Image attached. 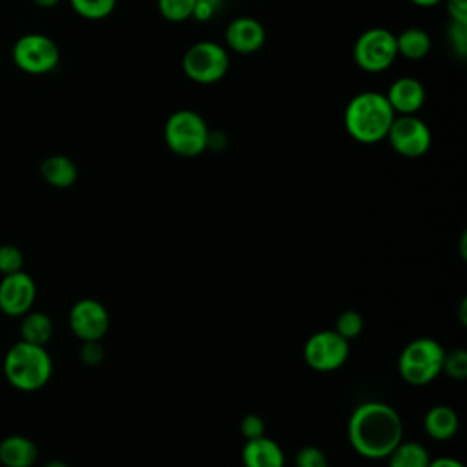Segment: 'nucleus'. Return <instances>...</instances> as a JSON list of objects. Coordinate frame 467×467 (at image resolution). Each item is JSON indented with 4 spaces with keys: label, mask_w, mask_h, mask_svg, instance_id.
<instances>
[{
    "label": "nucleus",
    "mask_w": 467,
    "mask_h": 467,
    "mask_svg": "<svg viewBox=\"0 0 467 467\" xmlns=\"http://www.w3.org/2000/svg\"><path fill=\"white\" fill-rule=\"evenodd\" d=\"M13 60L18 69L29 75H44L58 66L60 49L47 35L27 33L15 42Z\"/></svg>",
    "instance_id": "6e6552de"
},
{
    "label": "nucleus",
    "mask_w": 467,
    "mask_h": 467,
    "mask_svg": "<svg viewBox=\"0 0 467 467\" xmlns=\"http://www.w3.org/2000/svg\"><path fill=\"white\" fill-rule=\"evenodd\" d=\"M239 427H241V434L244 440H254V438H259L265 434L266 423L259 414H246L241 420Z\"/></svg>",
    "instance_id": "c756f323"
},
{
    "label": "nucleus",
    "mask_w": 467,
    "mask_h": 467,
    "mask_svg": "<svg viewBox=\"0 0 467 467\" xmlns=\"http://www.w3.org/2000/svg\"><path fill=\"white\" fill-rule=\"evenodd\" d=\"M53 321L46 312L40 310H29L22 316L20 323V336L22 341L46 347L47 341L53 337Z\"/></svg>",
    "instance_id": "6ab92c4d"
},
{
    "label": "nucleus",
    "mask_w": 467,
    "mask_h": 467,
    "mask_svg": "<svg viewBox=\"0 0 467 467\" xmlns=\"http://www.w3.org/2000/svg\"><path fill=\"white\" fill-rule=\"evenodd\" d=\"M38 460V447L22 434H11L0 441V463L4 467H33Z\"/></svg>",
    "instance_id": "dca6fc26"
},
{
    "label": "nucleus",
    "mask_w": 467,
    "mask_h": 467,
    "mask_svg": "<svg viewBox=\"0 0 467 467\" xmlns=\"http://www.w3.org/2000/svg\"><path fill=\"white\" fill-rule=\"evenodd\" d=\"M42 179L53 188H69L78 177L77 164L66 155L46 157L40 164Z\"/></svg>",
    "instance_id": "a211bd4d"
},
{
    "label": "nucleus",
    "mask_w": 467,
    "mask_h": 467,
    "mask_svg": "<svg viewBox=\"0 0 467 467\" xmlns=\"http://www.w3.org/2000/svg\"><path fill=\"white\" fill-rule=\"evenodd\" d=\"M241 462L244 467H285V452L281 445L266 434L246 440L241 451Z\"/></svg>",
    "instance_id": "2eb2a0df"
},
{
    "label": "nucleus",
    "mask_w": 467,
    "mask_h": 467,
    "mask_svg": "<svg viewBox=\"0 0 467 467\" xmlns=\"http://www.w3.org/2000/svg\"><path fill=\"white\" fill-rule=\"evenodd\" d=\"M410 2L414 5H418V7H434V5H438L443 0H410Z\"/></svg>",
    "instance_id": "72a5a7b5"
},
{
    "label": "nucleus",
    "mask_w": 467,
    "mask_h": 467,
    "mask_svg": "<svg viewBox=\"0 0 467 467\" xmlns=\"http://www.w3.org/2000/svg\"><path fill=\"white\" fill-rule=\"evenodd\" d=\"M294 463L296 467H328L325 452L316 445L301 447L296 454Z\"/></svg>",
    "instance_id": "bb28decb"
},
{
    "label": "nucleus",
    "mask_w": 467,
    "mask_h": 467,
    "mask_svg": "<svg viewBox=\"0 0 467 467\" xmlns=\"http://www.w3.org/2000/svg\"><path fill=\"white\" fill-rule=\"evenodd\" d=\"M445 348L434 337H416L409 341L398 358L401 379L414 387H423L441 374Z\"/></svg>",
    "instance_id": "20e7f679"
},
{
    "label": "nucleus",
    "mask_w": 467,
    "mask_h": 467,
    "mask_svg": "<svg viewBox=\"0 0 467 467\" xmlns=\"http://www.w3.org/2000/svg\"><path fill=\"white\" fill-rule=\"evenodd\" d=\"M383 95L396 115H416L425 104V88L414 77L396 78Z\"/></svg>",
    "instance_id": "4468645a"
},
{
    "label": "nucleus",
    "mask_w": 467,
    "mask_h": 467,
    "mask_svg": "<svg viewBox=\"0 0 467 467\" xmlns=\"http://www.w3.org/2000/svg\"><path fill=\"white\" fill-rule=\"evenodd\" d=\"M44 467H69V465L64 463L62 460H51V462H47Z\"/></svg>",
    "instance_id": "c9c22d12"
},
{
    "label": "nucleus",
    "mask_w": 467,
    "mask_h": 467,
    "mask_svg": "<svg viewBox=\"0 0 467 467\" xmlns=\"http://www.w3.org/2000/svg\"><path fill=\"white\" fill-rule=\"evenodd\" d=\"M447 38H449V44L452 46V51L460 58H465V55H467V24L451 22L449 29H447Z\"/></svg>",
    "instance_id": "cd10ccee"
},
{
    "label": "nucleus",
    "mask_w": 467,
    "mask_h": 467,
    "mask_svg": "<svg viewBox=\"0 0 467 467\" xmlns=\"http://www.w3.org/2000/svg\"><path fill=\"white\" fill-rule=\"evenodd\" d=\"M451 22L467 24V0H445Z\"/></svg>",
    "instance_id": "2f4dec72"
},
{
    "label": "nucleus",
    "mask_w": 467,
    "mask_h": 467,
    "mask_svg": "<svg viewBox=\"0 0 467 467\" xmlns=\"http://www.w3.org/2000/svg\"><path fill=\"white\" fill-rule=\"evenodd\" d=\"M195 0H157L159 13L170 22H184L192 18Z\"/></svg>",
    "instance_id": "5701e85b"
},
{
    "label": "nucleus",
    "mask_w": 467,
    "mask_h": 467,
    "mask_svg": "<svg viewBox=\"0 0 467 467\" xmlns=\"http://www.w3.org/2000/svg\"><path fill=\"white\" fill-rule=\"evenodd\" d=\"M396 113L383 93L363 91L354 95L343 113L347 133L361 144H376L387 137Z\"/></svg>",
    "instance_id": "f03ea898"
},
{
    "label": "nucleus",
    "mask_w": 467,
    "mask_h": 467,
    "mask_svg": "<svg viewBox=\"0 0 467 467\" xmlns=\"http://www.w3.org/2000/svg\"><path fill=\"white\" fill-rule=\"evenodd\" d=\"M350 354V343L334 328L314 332L303 347L305 363L317 372L337 370Z\"/></svg>",
    "instance_id": "1a4fd4ad"
},
{
    "label": "nucleus",
    "mask_w": 467,
    "mask_h": 467,
    "mask_svg": "<svg viewBox=\"0 0 467 467\" xmlns=\"http://www.w3.org/2000/svg\"><path fill=\"white\" fill-rule=\"evenodd\" d=\"M24 266V254L15 244H2L0 246V274H15L20 272Z\"/></svg>",
    "instance_id": "a878e982"
},
{
    "label": "nucleus",
    "mask_w": 467,
    "mask_h": 467,
    "mask_svg": "<svg viewBox=\"0 0 467 467\" xmlns=\"http://www.w3.org/2000/svg\"><path fill=\"white\" fill-rule=\"evenodd\" d=\"M460 427L458 414L449 405H434L423 416V429L427 436L438 441L451 440Z\"/></svg>",
    "instance_id": "f3484780"
},
{
    "label": "nucleus",
    "mask_w": 467,
    "mask_h": 467,
    "mask_svg": "<svg viewBox=\"0 0 467 467\" xmlns=\"http://www.w3.org/2000/svg\"><path fill=\"white\" fill-rule=\"evenodd\" d=\"M350 447L363 458L385 460L403 440V421L385 401L359 403L347 423Z\"/></svg>",
    "instance_id": "f257e3e1"
},
{
    "label": "nucleus",
    "mask_w": 467,
    "mask_h": 467,
    "mask_svg": "<svg viewBox=\"0 0 467 467\" xmlns=\"http://www.w3.org/2000/svg\"><path fill=\"white\" fill-rule=\"evenodd\" d=\"M266 31L265 26L252 16L234 18L224 31V42L230 49L241 55H250L265 46Z\"/></svg>",
    "instance_id": "ddd939ff"
},
{
    "label": "nucleus",
    "mask_w": 467,
    "mask_h": 467,
    "mask_svg": "<svg viewBox=\"0 0 467 467\" xmlns=\"http://www.w3.org/2000/svg\"><path fill=\"white\" fill-rule=\"evenodd\" d=\"M36 285L26 272L7 274L0 281V310L11 317H22L33 308Z\"/></svg>",
    "instance_id": "f8f14e48"
},
{
    "label": "nucleus",
    "mask_w": 467,
    "mask_h": 467,
    "mask_svg": "<svg viewBox=\"0 0 467 467\" xmlns=\"http://www.w3.org/2000/svg\"><path fill=\"white\" fill-rule=\"evenodd\" d=\"M385 139L396 153L407 159L425 155L432 142L429 126L416 115H396Z\"/></svg>",
    "instance_id": "9d476101"
},
{
    "label": "nucleus",
    "mask_w": 467,
    "mask_h": 467,
    "mask_svg": "<svg viewBox=\"0 0 467 467\" xmlns=\"http://www.w3.org/2000/svg\"><path fill=\"white\" fill-rule=\"evenodd\" d=\"M4 374L16 390L35 392L49 381L53 361L46 347L20 339L5 352Z\"/></svg>",
    "instance_id": "7ed1b4c3"
},
{
    "label": "nucleus",
    "mask_w": 467,
    "mask_h": 467,
    "mask_svg": "<svg viewBox=\"0 0 467 467\" xmlns=\"http://www.w3.org/2000/svg\"><path fill=\"white\" fill-rule=\"evenodd\" d=\"M69 328L80 341L102 339L109 328V314L106 306L93 299L82 297L69 308Z\"/></svg>",
    "instance_id": "9b49d317"
},
{
    "label": "nucleus",
    "mask_w": 467,
    "mask_h": 467,
    "mask_svg": "<svg viewBox=\"0 0 467 467\" xmlns=\"http://www.w3.org/2000/svg\"><path fill=\"white\" fill-rule=\"evenodd\" d=\"M385 460L387 467H427L431 454L420 441L401 440Z\"/></svg>",
    "instance_id": "aec40b11"
},
{
    "label": "nucleus",
    "mask_w": 467,
    "mask_h": 467,
    "mask_svg": "<svg viewBox=\"0 0 467 467\" xmlns=\"http://www.w3.org/2000/svg\"><path fill=\"white\" fill-rule=\"evenodd\" d=\"M69 4L82 18L102 20L113 13L117 0H69Z\"/></svg>",
    "instance_id": "4be33fe9"
},
{
    "label": "nucleus",
    "mask_w": 467,
    "mask_h": 467,
    "mask_svg": "<svg viewBox=\"0 0 467 467\" xmlns=\"http://www.w3.org/2000/svg\"><path fill=\"white\" fill-rule=\"evenodd\" d=\"M396 49L398 57L401 55L409 60H421L431 51V36L420 27H407L396 35Z\"/></svg>",
    "instance_id": "412c9836"
},
{
    "label": "nucleus",
    "mask_w": 467,
    "mask_h": 467,
    "mask_svg": "<svg viewBox=\"0 0 467 467\" xmlns=\"http://www.w3.org/2000/svg\"><path fill=\"white\" fill-rule=\"evenodd\" d=\"M38 7H44V9H47V7H55L60 0H33Z\"/></svg>",
    "instance_id": "f704fd0d"
},
{
    "label": "nucleus",
    "mask_w": 467,
    "mask_h": 467,
    "mask_svg": "<svg viewBox=\"0 0 467 467\" xmlns=\"http://www.w3.org/2000/svg\"><path fill=\"white\" fill-rule=\"evenodd\" d=\"M221 4L223 0H195L192 18L199 22H208L217 15V11L221 9Z\"/></svg>",
    "instance_id": "7c9ffc66"
},
{
    "label": "nucleus",
    "mask_w": 467,
    "mask_h": 467,
    "mask_svg": "<svg viewBox=\"0 0 467 467\" xmlns=\"http://www.w3.org/2000/svg\"><path fill=\"white\" fill-rule=\"evenodd\" d=\"M104 347L100 343V339L97 341H82L80 345V350H78V356H80V361L84 365H89V367H95V365H100L102 359H104Z\"/></svg>",
    "instance_id": "c85d7f7f"
},
{
    "label": "nucleus",
    "mask_w": 467,
    "mask_h": 467,
    "mask_svg": "<svg viewBox=\"0 0 467 467\" xmlns=\"http://www.w3.org/2000/svg\"><path fill=\"white\" fill-rule=\"evenodd\" d=\"M210 130L206 120L193 109L173 111L164 124V142L179 157H197L208 150Z\"/></svg>",
    "instance_id": "39448f33"
},
{
    "label": "nucleus",
    "mask_w": 467,
    "mask_h": 467,
    "mask_svg": "<svg viewBox=\"0 0 467 467\" xmlns=\"http://www.w3.org/2000/svg\"><path fill=\"white\" fill-rule=\"evenodd\" d=\"M427 467H465L458 458L452 456H438V458H431Z\"/></svg>",
    "instance_id": "473e14b6"
},
{
    "label": "nucleus",
    "mask_w": 467,
    "mask_h": 467,
    "mask_svg": "<svg viewBox=\"0 0 467 467\" xmlns=\"http://www.w3.org/2000/svg\"><path fill=\"white\" fill-rule=\"evenodd\" d=\"M334 330L341 337L350 341V339H354V337H358L361 334V330H363V316L358 310H352V308L343 310L337 316V319H336Z\"/></svg>",
    "instance_id": "b1692460"
},
{
    "label": "nucleus",
    "mask_w": 467,
    "mask_h": 467,
    "mask_svg": "<svg viewBox=\"0 0 467 467\" xmlns=\"http://www.w3.org/2000/svg\"><path fill=\"white\" fill-rule=\"evenodd\" d=\"M441 372H445L452 379H465L467 378V352L463 348L445 350Z\"/></svg>",
    "instance_id": "393cba45"
},
{
    "label": "nucleus",
    "mask_w": 467,
    "mask_h": 467,
    "mask_svg": "<svg viewBox=\"0 0 467 467\" xmlns=\"http://www.w3.org/2000/svg\"><path fill=\"white\" fill-rule=\"evenodd\" d=\"M230 67L228 51L213 40H199L192 44L182 57L184 75L197 84L219 82Z\"/></svg>",
    "instance_id": "423d86ee"
},
{
    "label": "nucleus",
    "mask_w": 467,
    "mask_h": 467,
    "mask_svg": "<svg viewBox=\"0 0 467 467\" xmlns=\"http://www.w3.org/2000/svg\"><path fill=\"white\" fill-rule=\"evenodd\" d=\"M460 317H462V323L465 325V299L462 301V308H460Z\"/></svg>",
    "instance_id": "e433bc0d"
},
{
    "label": "nucleus",
    "mask_w": 467,
    "mask_h": 467,
    "mask_svg": "<svg viewBox=\"0 0 467 467\" xmlns=\"http://www.w3.org/2000/svg\"><path fill=\"white\" fill-rule=\"evenodd\" d=\"M352 55L359 69L367 73L385 71L398 58L396 35L385 27H370L358 36Z\"/></svg>",
    "instance_id": "0eeeda50"
}]
</instances>
